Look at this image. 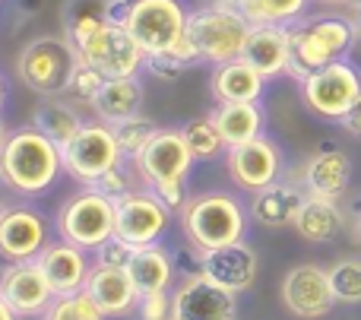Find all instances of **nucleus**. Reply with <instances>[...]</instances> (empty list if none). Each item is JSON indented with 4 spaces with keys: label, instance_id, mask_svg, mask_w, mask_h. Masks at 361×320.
Returning a JSON list of instances; mask_svg holds the SVG:
<instances>
[{
    "label": "nucleus",
    "instance_id": "nucleus-27",
    "mask_svg": "<svg viewBox=\"0 0 361 320\" xmlns=\"http://www.w3.org/2000/svg\"><path fill=\"white\" fill-rule=\"evenodd\" d=\"M89 108L105 124H118L124 118H133L143 108V82H140V76H114V80H105Z\"/></svg>",
    "mask_w": 361,
    "mask_h": 320
},
{
    "label": "nucleus",
    "instance_id": "nucleus-33",
    "mask_svg": "<svg viewBox=\"0 0 361 320\" xmlns=\"http://www.w3.org/2000/svg\"><path fill=\"white\" fill-rule=\"evenodd\" d=\"M180 133H184V140H187V146H190L197 162H216V159L225 156V149H228L209 114H206V118H190L184 127H180Z\"/></svg>",
    "mask_w": 361,
    "mask_h": 320
},
{
    "label": "nucleus",
    "instance_id": "nucleus-6",
    "mask_svg": "<svg viewBox=\"0 0 361 320\" xmlns=\"http://www.w3.org/2000/svg\"><path fill=\"white\" fill-rule=\"evenodd\" d=\"M298 86L307 111L339 124L361 101V70L349 57H343V61L326 63V67L307 73Z\"/></svg>",
    "mask_w": 361,
    "mask_h": 320
},
{
    "label": "nucleus",
    "instance_id": "nucleus-26",
    "mask_svg": "<svg viewBox=\"0 0 361 320\" xmlns=\"http://www.w3.org/2000/svg\"><path fill=\"white\" fill-rule=\"evenodd\" d=\"M127 270H130L140 295H146V292H165L178 276L175 257H171V251L162 241H159V245L133 247L130 260H127Z\"/></svg>",
    "mask_w": 361,
    "mask_h": 320
},
{
    "label": "nucleus",
    "instance_id": "nucleus-48",
    "mask_svg": "<svg viewBox=\"0 0 361 320\" xmlns=\"http://www.w3.org/2000/svg\"><path fill=\"white\" fill-rule=\"evenodd\" d=\"M10 127H6V121L4 118H0V152H4V146H6V140H10Z\"/></svg>",
    "mask_w": 361,
    "mask_h": 320
},
{
    "label": "nucleus",
    "instance_id": "nucleus-1",
    "mask_svg": "<svg viewBox=\"0 0 361 320\" xmlns=\"http://www.w3.org/2000/svg\"><path fill=\"white\" fill-rule=\"evenodd\" d=\"M63 171L61 146L44 137L35 124L19 127L10 133L0 152V178L10 190L23 197H38L57 184Z\"/></svg>",
    "mask_w": 361,
    "mask_h": 320
},
{
    "label": "nucleus",
    "instance_id": "nucleus-14",
    "mask_svg": "<svg viewBox=\"0 0 361 320\" xmlns=\"http://www.w3.org/2000/svg\"><path fill=\"white\" fill-rule=\"evenodd\" d=\"M0 298L19 317H38L51 308L57 295L38 260H10L0 270Z\"/></svg>",
    "mask_w": 361,
    "mask_h": 320
},
{
    "label": "nucleus",
    "instance_id": "nucleus-50",
    "mask_svg": "<svg viewBox=\"0 0 361 320\" xmlns=\"http://www.w3.org/2000/svg\"><path fill=\"white\" fill-rule=\"evenodd\" d=\"M216 4H225V6H244L247 0H216Z\"/></svg>",
    "mask_w": 361,
    "mask_h": 320
},
{
    "label": "nucleus",
    "instance_id": "nucleus-21",
    "mask_svg": "<svg viewBox=\"0 0 361 320\" xmlns=\"http://www.w3.org/2000/svg\"><path fill=\"white\" fill-rule=\"evenodd\" d=\"M352 159L336 146H324L314 156H307L301 168V187L311 197H326V200H343V194L352 184Z\"/></svg>",
    "mask_w": 361,
    "mask_h": 320
},
{
    "label": "nucleus",
    "instance_id": "nucleus-31",
    "mask_svg": "<svg viewBox=\"0 0 361 320\" xmlns=\"http://www.w3.org/2000/svg\"><path fill=\"white\" fill-rule=\"evenodd\" d=\"M314 0H247L241 6L254 25H292L307 16Z\"/></svg>",
    "mask_w": 361,
    "mask_h": 320
},
{
    "label": "nucleus",
    "instance_id": "nucleus-2",
    "mask_svg": "<svg viewBox=\"0 0 361 320\" xmlns=\"http://www.w3.org/2000/svg\"><path fill=\"white\" fill-rule=\"evenodd\" d=\"M288 38H292V63H288V76L301 82L307 73L336 63L352 54L355 48V29L352 19L343 13H314V16H301L298 23L288 25Z\"/></svg>",
    "mask_w": 361,
    "mask_h": 320
},
{
    "label": "nucleus",
    "instance_id": "nucleus-12",
    "mask_svg": "<svg viewBox=\"0 0 361 320\" xmlns=\"http://www.w3.org/2000/svg\"><path fill=\"white\" fill-rule=\"evenodd\" d=\"M171 209L152 194L149 187H137L133 194L118 200V216H114V235L124 238L127 245L143 247V245H159L169 232Z\"/></svg>",
    "mask_w": 361,
    "mask_h": 320
},
{
    "label": "nucleus",
    "instance_id": "nucleus-43",
    "mask_svg": "<svg viewBox=\"0 0 361 320\" xmlns=\"http://www.w3.org/2000/svg\"><path fill=\"white\" fill-rule=\"evenodd\" d=\"M339 124H343V130H345V133H352L355 140H361V101H358L355 108H352L349 114H345L343 121H339Z\"/></svg>",
    "mask_w": 361,
    "mask_h": 320
},
{
    "label": "nucleus",
    "instance_id": "nucleus-35",
    "mask_svg": "<svg viewBox=\"0 0 361 320\" xmlns=\"http://www.w3.org/2000/svg\"><path fill=\"white\" fill-rule=\"evenodd\" d=\"M44 320H108V314L86 295V292H73V295H57L51 308L42 314Z\"/></svg>",
    "mask_w": 361,
    "mask_h": 320
},
{
    "label": "nucleus",
    "instance_id": "nucleus-10",
    "mask_svg": "<svg viewBox=\"0 0 361 320\" xmlns=\"http://www.w3.org/2000/svg\"><path fill=\"white\" fill-rule=\"evenodd\" d=\"M187 19L190 10L184 0H137L124 25L146 54H159L187 35Z\"/></svg>",
    "mask_w": 361,
    "mask_h": 320
},
{
    "label": "nucleus",
    "instance_id": "nucleus-8",
    "mask_svg": "<svg viewBox=\"0 0 361 320\" xmlns=\"http://www.w3.org/2000/svg\"><path fill=\"white\" fill-rule=\"evenodd\" d=\"M63 156V171H67L73 181L80 184H95L105 171H111L114 165L124 162V152L118 146V137H114V127L105 124V121H86L80 127L70 143L61 146Z\"/></svg>",
    "mask_w": 361,
    "mask_h": 320
},
{
    "label": "nucleus",
    "instance_id": "nucleus-7",
    "mask_svg": "<svg viewBox=\"0 0 361 320\" xmlns=\"http://www.w3.org/2000/svg\"><path fill=\"white\" fill-rule=\"evenodd\" d=\"M114 216H118V203L111 197H105L102 190L86 187L61 207L57 235L92 254L95 247H102L114 235Z\"/></svg>",
    "mask_w": 361,
    "mask_h": 320
},
{
    "label": "nucleus",
    "instance_id": "nucleus-39",
    "mask_svg": "<svg viewBox=\"0 0 361 320\" xmlns=\"http://www.w3.org/2000/svg\"><path fill=\"white\" fill-rule=\"evenodd\" d=\"M171 213H184V207L190 203V190H187V178H171V181H156L146 184Z\"/></svg>",
    "mask_w": 361,
    "mask_h": 320
},
{
    "label": "nucleus",
    "instance_id": "nucleus-45",
    "mask_svg": "<svg viewBox=\"0 0 361 320\" xmlns=\"http://www.w3.org/2000/svg\"><path fill=\"white\" fill-rule=\"evenodd\" d=\"M314 4L326 6V10H355L361 6V0H314Z\"/></svg>",
    "mask_w": 361,
    "mask_h": 320
},
{
    "label": "nucleus",
    "instance_id": "nucleus-47",
    "mask_svg": "<svg viewBox=\"0 0 361 320\" xmlns=\"http://www.w3.org/2000/svg\"><path fill=\"white\" fill-rule=\"evenodd\" d=\"M0 320H19V314L4 302V298H0Z\"/></svg>",
    "mask_w": 361,
    "mask_h": 320
},
{
    "label": "nucleus",
    "instance_id": "nucleus-15",
    "mask_svg": "<svg viewBox=\"0 0 361 320\" xmlns=\"http://www.w3.org/2000/svg\"><path fill=\"white\" fill-rule=\"evenodd\" d=\"M130 162L137 168V175L143 178V184H156L171 181V178H187L197 159H193L184 133L171 130V127H159L156 137L146 143V149Z\"/></svg>",
    "mask_w": 361,
    "mask_h": 320
},
{
    "label": "nucleus",
    "instance_id": "nucleus-22",
    "mask_svg": "<svg viewBox=\"0 0 361 320\" xmlns=\"http://www.w3.org/2000/svg\"><path fill=\"white\" fill-rule=\"evenodd\" d=\"M241 57L254 70H260L267 80L288 76V63H292V38H288V25H254Z\"/></svg>",
    "mask_w": 361,
    "mask_h": 320
},
{
    "label": "nucleus",
    "instance_id": "nucleus-23",
    "mask_svg": "<svg viewBox=\"0 0 361 320\" xmlns=\"http://www.w3.org/2000/svg\"><path fill=\"white\" fill-rule=\"evenodd\" d=\"M307 190L295 181H276L269 187L257 190L250 200V219L260 222L263 228H286L295 226L298 209L305 203Z\"/></svg>",
    "mask_w": 361,
    "mask_h": 320
},
{
    "label": "nucleus",
    "instance_id": "nucleus-46",
    "mask_svg": "<svg viewBox=\"0 0 361 320\" xmlns=\"http://www.w3.org/2000/svg\"><path fill=\"white\" fill-rule=\"evenodd\" d=\"M349 19H352V29H355V48H361V6L349 10Z\"/></svg>",
    "mask_w": 361,
    "mask_h": 320
},
{
    "label": "nucleus",
    "instance_id": "nucleus-19",
    "mask_svg": "<svg viewBox=\"0 0 361 320\" xmlns=\"http://www.w3.org/2000/svg\"><path fill=\"white\" fill-rule=\"evenodd\" d=\"M38 264H42L54 295H73V292H82L95 260H89L86 247L70 245V241L61 238V241H51V245L38 254Z\"/></svg>",
    "mask_w": 361,
    "mask_h": 320
},
{
    "label": "nucleus",
    "instance_id": "nucleus-9",
    "mask_svg": "<svg viewBox=\"0 0 361 320\" xmlns=\"http://www.w3.org/2000/svg\"><path fill=\"white\" fill-rule=\"evenodd\" d=\"M73 48L105 80H114V76H140L146 70V51L130 35V29L121 23H102L99 29L89 32Z\"/></svg>",
    "mask_w": 361,
    "mask_h": 320
},
{
    "label": "nucleus",
    "instance_id": "nucleus-38",
    "mask_svg": "<svg viewBox=\"0 0 361 320\" xmlns=\"http://www.w3.org/2000/svg\"><path fill=\"white\" fill-rule=\"evenodd\" d=\"M330 283L339 302L361 304V260H339V264H333Z\"/></svg>",
    "mask_w": 361,
    "mask_h": 320
},
{
    "label": "nucleus",
    "instance_id": "nucleus-24",
    "mask_svg": "<svg viewBox=\"0 0 361 320\" xmlns=\"http://www.w3.org/2000/svg\"><path fill=\"white\" fill-rule=\"evenodd\" d=\"M267 76L254 70L244 57L212 67L209 92L216 101H260L267 92Z\"/></svg>",
    "mask_w": 361,
    "mask_h": 320
},
{
    "label": "nucleus",
    "instance_id": "nucleus-5",
    "mask_svg": "<svg viewBox=\"0 0 361 320\" xmlns=\"http://www.w3.org/2000/svg\"><path fill=\"white\" fill-rule=\"evenodd\" d=\"M76 61L80 54L67 35H38L19 51L16 73L25 89H32L42 99H51V95H67Z\"/></svg>",
    "mask_w": 361,
    "mask_h": 320
},
{
    "label": "nucleus",
    "instance_id": "nucleus-41",
    "mask_svg": "<svg viewBox=\"0 0 361 320\" xmlns=\"http://www.w3.org/2000/svg\"><path fill=\"white\" fill-rule=\"evenodd\" d=\"M137 317L140 320H169L171 317L169 289H165V292H146V295H140Z\"/></svg>",
    "mask_w": 361,
    "mask_h": 320
},
{
    "label": "nucleus",
    "instance_id": "nucleus-52",
    "mask_svg": "<svg viewBox=\"0 0 361 320\" xmlns=\"http://www.w3.org/2000/svg\"><path fill=\"white\" fill-rule=\"evenodd\" d=\"M358 226H361V216H358Z\"/></svg>",
    "mask_w": 361,
    "mask_h": 320
},
{
    "label": "nucleus",
    "instance_id": "nucleus-28",
    "mask_svg": "<svg viewBox=\"0 0 361 320\" xmlns=\"http://www.w3.org/2000/svg\"><path fill=\"white\" fill-rule=\"evenodd\" d=\"M345 219L343 209H339V200H326V197H305L298 209V219H295V232L301 235L311 245H330V241L339 238Z\"/></svg>",
    "mask_w": 361,
    "mask_h": 320
},
{
    "label": "nucleus",
    "instance_id": "nucleus-42",
    "mask_svg": "<svg viewBox=\"0 0 361 320\" xmlns=\"http://www.w3.org/2000/svg\"><path fill=\"white\" fill-rule=\"evenodd\" d=\"M133 4L137 0H108V23H127V16H130Z\"/></svg>",
    "mask_w": 361,
    "mask_h": 320
},
{
    "label": "nucleus",
    "instance_id": "nucleus-25",
    "mask_svg": "<svg viewBox=\"0 0 361 320\" xmlns=\"http://www.w3.org/2000/svg\"><path fill=\"white\" fill-rule=\"evenodd\" d=\"M209 118L222 133L225 146L247 143L267 130V114L260 101H216Z\"/></svg>",
    "mask_w": 361,
    "mask_h": 320
},
{
    "label": "nucleus",
    "instance_id": "nucleus-34",
    "mask_svg": "<svg viewBox=\"0 0 361 320\" xmlns=\"http://www.w3.org/2000/svg\"><path fill=\"white\" fill-rule=\"evenodd\" d=\"M111 127H114V137H118V146H121V152H124V159H137L159 130V124L149 121L146 114H133V118H124Z\"/></svg>",
    "mask_w": 361,
    "mask_h": 320
},
{
    "label": "nucleus",
    "instance_id": "nucleus-44",
    "mask_svg": "<svg viewBox=\"0 0 361 320\" xmlns=\"http://www.w3.org/2000/svg\"><path fill=\"white\" fill-rule=\"evenodd\" d=\"M19 16H38L44 10V0H16Z\"/></svg>",
    "mask_w": 361,
    "mask_h": 320
},
{
    "label": "nucleus",
    "instance_id": "nucleus-49",
    "mask_svg": "<svg viewBox=\"0 0 361 320\" xmlns=\"http://www.w3.org/2000/svg\"><path fill=\"white\" fill-rule=\"evenodd\" d=\"M6 95H10V86H6V76L0 73V108L6 105Z\"/></svg>",
    "mask_w": 361,
    "mask_h": 320
},
{
    "label": "nucleus",
    "instance_id": "nucleus-54",
    "mask_svg": "<svg viewBox=\"0 0 361 320\" xmlns=\"http://www.w3.org/2000/svg\"><path fill=\"white\" fill-rule=\"evenodd\" d=\"M169 320H175V317H169Z\"/></svg>",
    "mask_w": 361,
    "mask_h": 320
},
{
    "label": "nucleus",
    "instance_id": "nucleus-11",
    "mask_svg": "<svg viewBox=\"0 0 361 320\" xmlns=\"http://www.w3.org/2000/svg\"><path fill=\"white\" fill-rule=\"evenodd\" d=\"M225 168H228V178L247 194H257V190L269 187L282 178V168H286V156H282L279 143L269 140L267 133L247 140V143H238L225 149Z\"/></svg>",
    "mask_w": 361,
    "mask_h": 320
},
{
    "label": "nucleus",
    "instance_id": "nucleus-37",
    "mask_svg": "<svg viewBox=\"0 0 361 320\" xmlns=\"http://www.w3.org/2000/svg\"><path fill=\"white\" fill-rule=\"evenodd\" d=\"M102 82H105V76H102L92 63H86L80 57V61H76V67H73V73H70L67 99L76 101V105H92L95 95H99V89H102Z\"/></svg>",
    "mask_w": 361,
    "mask_h": 320
},
{
    "label": "nucleus",
    "instance_id": "nucleus-40",
    "mask_svg": "<svg viewBox=\"0 0 361 320\" xmlns=\"http://www.w3.org/2000/svg\"><path fill=\"white\" fill-rule=\"evenodd\" d=\"M130 254H133V245H127L124 238L111 235V238H108L105 245L95 247V251H92V260H95L99 266H127Z\"/></svg>",
    "mask_w": 361,
    "mask_h": 320
},
{
    "label": "nucleus",
    "instance_id": "nucleus-16",
    "mask_svg": "<svg viewBox=\"0 0 361 320\" xmlns=\"http://www.w3.org/2000/svg\"><path fill=\"white\" fill-rule=\"evenodd\" d=\"M175 320H238V295L206 276H184L171 295Z\"/></svg>",
    "mask_w": 361,
    "mask_h": 320
},
{
    "label": "nucleus",
    "instance_id": "nucleus-3",
    "mask_svg": "<svg viewBox=\"0 0 361 320\" xmlns=\"http://www.w3.org/2000/svg\"><path fill=\"white\" fill-rule=\"evenodd\" d=\"M180 228L187 235V245L197 251H216V247L244 241L247 232V209L238 197L225 190H209V194L190 197V203L180 213Z\"/></svg>",
    "mask_w": 361,
    "mask_h": 320
},
{
    "label": "nucleus",
    "instance_id": "nucleus-32",
    "mask_svg": "<svg viewBox=\"0 0 361 320\" xmlns=\"http://www.w3.org/2000/svg\"><path fill=\"white\" fill-rule=\"evenodd\" d=\"M200 61V51L193 48L190 38H180L175 48L169 51H159V54H146V73L156 76V80H178L180 73H187L190 67H197Z\"/></svg>",
    "mask_w": 361,
    "mask_h": 320
},
{
    "label": "nucleus",
    "instance_id": "nucleus-13",
    "mask_svg": "<svg viewBox=\"0 0 361 320\" xmlns=\"http://www.w3.org/2000/svg\"><path fill=\"white\" fill-rule=\"evenodd\" d=\"M336 292L330 283V270L317 264H301L292 266L282 279V304L288 314L301 317V320H317L326 317L336 304Z\"/></svg>",
    "mask_w": 361,
    "mask_h": 320
},
{
    "label": "nucleus",
    "instance_id": "nucleus-4",
    "mask_svg": "<svg viewBox=\"0 0 361 320\" xmlns=\"http://www.w3.org/2000/svg\"><path fill=\"white\" fill-rule=\"evenodd\" d=\"M250 29L254 23L244 16L241 6H225L216 0L190 10V19H187V38L200 51V61L212 67L238 61L244 54Z\"/></svg>",
    "mask_w": 361,
    "mask_h": 320
},
{
    "label": "nucleus",
    "instance_id": "nucleus-51",
    "mask_svg": "<svg viewBox=\"0 0 361 320\" xmlns=\"http://www.w3.org/2000/svg\"><path fill=\"white\" fill-rule=\"evenodd\" d=\"M6 209H10V203H4V200H0V222H4V216H6Z\"/></svg>",
    "mask_w": 361,
    "mask_h": 320
},
{
    "label": "nucleus",
    "instance_id": "nucleus-53",
    "mask_svg": "<svg viewBox=\"0 0 361 320\" xmlns=\"http://www.w3.org/2000/svg\"><path fill=\"white\" fill-rule=\"evenodd\" d=\"M0 184H4V178H0Z\"/></svg>",
    "mask_w": 361,
    "mask_h": 320
},
{
    "label": "nucleus",
    "instance_id": "nucleus-30",
    "mask_svg": "<svg viewBox=\"0 0 361 320\" xmlns=\"http://www.w3.org/2000/svg\"><path fill=\"white\" fill-rule=\"evenodd\" d=\"M102 23H108V0H63L61 25H63V35L73 44H80Z\"/></svg>",
    "mask_w": 361,
    "mask_h": 320
},
{
    "label": "nucleus",
    "instance_id": "nucleus-36",
    "mask_svg": "<svg viewBox=\"0 0 361 320\" xmlns=\"http://www.w3.org/2000/svg\"><path fill=\"white\" fill-rule=\"evenodd\" d=\"M130 159H124L121 165H114L111 171H105V175L99 178L95 184H89V187H95V190H102L105 197H111L114 203L121 200V197H127V194H133L137 187H143V178L137 175V168L130 171Z\"/></svg>",
    "mask_w": 361,
    "mask_h": 320
},
{
    "label": "nucleus",
    "instance_id": "nucleus-29",
    "mask_svg": "<svg viewBox=\"0 0 361 320\" xmlns=\"http://www.w3.org/2000/svg\"><path fill=\"white\" fill-rule=\"evenodd\" d=\"M32 124H35L44 137L54 140L57 146H63L80 133V127L86 124V121H82V114L76 111V101H67V99H61V95H51V99L38 101L35 114H32Z\"/></svg>",
    "mask_w": 361,
    "mask_h": 320
},
{
    "label": "nucleus",
    "instance_id": "nucleus-17",
    "mask_svg": "<svg viewBox=\"0 0 361 320\" xmlns=\"http://www.w3.org/2000/svg\"><path fill=\"white\" fill-rule=\"evenodd\" d=\"M51 245L48 219L35 207H10L0 222V257L4 260H38Z\"/></svg>",
    "mask_w": 361,
    "mask_h": 320
},
{
    "label": "nucleus",
    "instance_id": "nucleus-20",
    "mask_svg": "<svg viewBox=\"0 0 361 320\" xmlns=\"http://www.w3.org/2000/svg\"><path fill=\"white\" fill-rule=\"evenodd\" d=\"M82 292H86L108 317H127V314H133L140 304V289L127 266H99L95 264L86 285H82Z\"/></svg>",
    "mask_w": 361,
    "mask_h": 320
},
{
    "label": "nucleus",
    "instance_id": "nucleus-18",
    "mask_svg": "<svg viewBox=\"0 0 361 320\" xmlns=\"http://www.w3.org/2000/svg\"><path fill=\"white\" fill-rule=\"evenodd\" d=\"M257 273H260V260H257V251L247 241H235V245L203 254V276L222 285V289L235 292V295L254 289Z\"/></svg>",
    "mask_w": 361,
    "mask_h": 320
}]
</instances>
